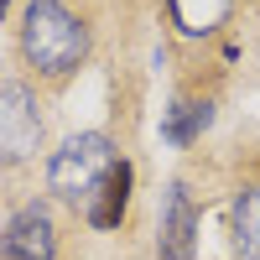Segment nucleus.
Wrapping results in <instances>:
<instances>
[{
	"label": "nucleus",
	"instance_id": "nucleus-2",
	"mask_svg": "<svg viewBox=\"0 0 260 260\" xmlns=\"http://www.w3.org/2000/svg\"><path fill=\"white\" fill-rule=\"evenodd\" d=\"M115 172V146L110 136H99V130H83V136L62 141V151L52 156L47 167V187L57 192L62 203L73 208H89V198L99 192V182Z\"/></svg>",
	"mask_w": 260,
	"mask_h": 260
},
{
	"label": "nucleus",
	"instance_id": "nucleus-8",
	"mask_svg": "<svg viewBox=\"0 0 260 260\" xmlns=\"http://www.w3.org/2000/svg\"><path fill=\"white\" fill-rule=\"evenodd\" d=\"M167 6H172V16H177V26L187 37H203V31H213L224 21L229 0H167Z\"/></svg>",
	"mask_w": 260,
	"mask_h": 260
},
{
	"label": "nucleus",
	"instance_id": "nucleus-7",
	"mask_svg": "<svg viewBox=\"0 0 260 260\" xmlns=\"http://www.w3.org/2000/svg\"><path fill=\"white\" fill-rule=\"evenodd\" d=\"M234 245L245 260H260V187H245L234 203Z\"/></svg>",
	"mask_w": 260,
	"mask_h": 260
},
{
	"label": "nucleus",
	"instance_id": "nucleus-10",
	"mask_svg": "<svg viewBox=\"0 0 260 260\" xmlns=\"http://www.w3.org/2000/svg\"><path fill=\"white\" fill-rule=\"evenodd\" d=\"M6 6H11V0H0V16H6Z\"/></svg>",
	"mask_w": 260,
	"mask_h": 260
},
{
	"label": "nucleus",
	"instance_id": "nucleus-1",
	"mask_svg": "<svg viewBox=\"0 0 260 260\" xmlns=\"http://www.w3.org/2000/svg\"><path fill=\"white\" fill-rule=\"evenodd\" d=\"M21 52L31 57L37 73L62 78V73H73L83 62L89 31H83V21L62 6V0H31L26 6V26H21Z\"/></svg>",
	"mask_w": 260,
	"mask_h": 260
},
{
	"label": "nucleus",
	"instance_id": "nucleus-6",
	"mask_svg": "<svg viewBox=\"0 0 260 260\" xmlns=\"http://www.w3.org/2000/svg\"><path fill=\"white\" fill-rule=\"evenodd\" d=\"M125 198H130V167L115 161V172L99 182V192L89 198V224L94 229H115L125 219Z\"/></svg>",
	"mask_w": 260,
	"mask_h": 260
},
{
	"label": "nucleus",
	"instance_id": "nucleus-3",
	"mask_svg": "<svg viewBox=\"0 0 260 260\" xmlns=\"http://www.w3.org/2000/svg\"><path fill=\"white\" fill-rule=\"evenodd\" d=\"M42 146V115H37V94L26 83H0V161L16 167L37 156Z\"/></svg>",
	"mask_w": 260,
	"mask_h": 260
},
{
	"label": "nucleus",
	"instance_id": "nucleus-5",
	"mask_svg": "<svg viewBox=\"0 0 260 260\" xmlns=\"http://www.w3.org/2000/svg\"><path fill=\"white\" fill-rule=\"evenodd\" d=\"M192 229H198V213H192V198L182 182L167 187V213H161V234H156V250L167 260H187L192 255Z\"/></svg>",
	"mask_w": 260,
	"mask_h": 260
},
{
	"label": "nucleus",
	"instance_id": "nucleus-9",
	"mask_svg": "<svg viewBox=\"0 0 260 260\" xmlns=\"http://www.w3.org/2000/svg\"><path fill=\"white\" fill-rule=\"evenodd\" d=\"M213 120V104H177V110L167 115V141L172 146H187V141H198L203 130Z\"/></svg>",
	"mask_w": 260,
	"mask_h": 260
},
{
	"label": "nucleus",
	"instance_id": "nucleus-4",
	"mask_svg": "<svg viewBox=\"0 0 260 260\" xmlns=\"http://www.w3.org/2000/svg\"><path fill=\"white\" fill-rule=\"evenodd\" d=\"M0 255L6 260H52L57 255V234H52V219L42 208H21L16 219L0 234Z\"/></svg>",
	"mask_w": 260,
	"mask_h": 260
}]
</instances>
